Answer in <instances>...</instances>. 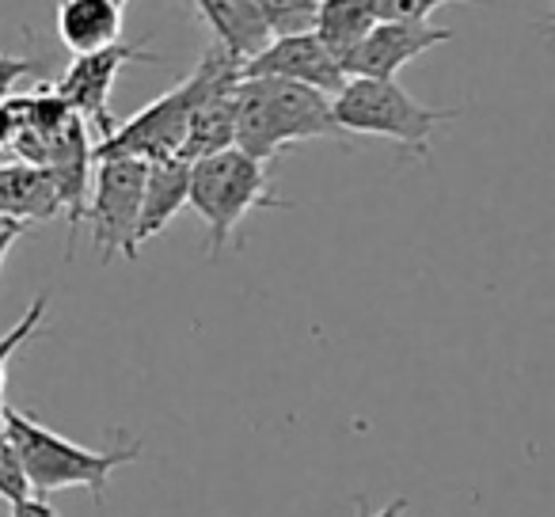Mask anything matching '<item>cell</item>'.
Instances as JSON below:
<instances>
[{
	"label": "cell",
	"mask_w": 555,
	"mask_h": 517,
	"mask_svg": "<svg viewBox=\"0 0 555 517\" xmlns=\"http://www.w3.org/2000/svg\"><path fill=\"white\" fill-rule=\"evenodd\" d=\"M312 138H339L332 95L282 77L236 80V148L270 164L289 145Z\"/></svg>",
	"instance_id": "1"
},
{
	"label": "cell",
	"mask_w": 555,
	"mask_h": 517,
	"mask_svg": "<svg viewBox=\"0 0 555 517\" xmlns=\"http://www.w3.org/2000/svg\"><path fill=\"white\" fill-rule=\"evenodd\" d=\"M0 430H4V438L20 453L31 494H54L65 491V487H85V491H92L95 506H103V499H107V483L115 476V468H122V464L141 456V438L118 441L111 449H85L77 441L54 434L50 426L35 423L20 408H9V403L0 411Z\"/></svg>",
	"instance_id": "2"
},
{
	"label": "cell",
	"mask_w": 555,
	"mask_h": 517,
	"mask_svg": "<svg viewBox=\"0 0 555 517\" xmlns=\"http://www.w3.org/2000/svg\"><path fill=\"white\" fill-rule=\"evenodd\" d=\"M186 206L202 217L209 232V255H221L232 232L255 209H289L278 194H270V164L240 153L236 145L209 153L186 168Z\"/></svg>",
	"instance_id": "3"
},
{
	"label": "cell",
	"mask_w": 555,
	"mask_h": 517,
	"mask_svg": "<svg viewBox=\"0 0 555 517\" xmlns=\"http://www.w3.org/2000/svg\"><path fill=\"white\" fill-rule=\"evenodd\" d=\"M240 65L224 54L221 47H209L202 54L198 69L191 77H183L176 88L153 100L149 107H141L130 122L115 126L107 138L95 141L92 153L95 156H138V160H168V156L179 153L183 145L186 122H191V111L214 92L224 80H236Z\"/></svg>",
	"instance_id": "4"
},
{
	"label": "cell",
	"mask_w": 555,
	"mask_h": 517,
	"mask_svg": "<svg viewBox=\"0 0 555 517\" xmlns=\"http://www.w3.org/2000/svg\"><path fill=\"white\" fill-rule=\"evenodd\" d=\"M332 118L339 133H365V138L396 141L403 153L426 160L430 138L441 122L456 118V111H434L418 103L396 77H347V85L332 95Z\"/></svg>",
	"instance_id": "5"
},
{
	"label": "cell",
	"mask_w": 555,
	"mask_h": 517,
	"mask_svg": "<svg viewBox=\"0 0 555 517\" xmlns=\"http://www.w3.org/2000/svg\"><path fill=\"white\" fill-rule=\"evenodd\" d=\"M149 160L138 156H95L92 183L80 221H92V240L103 251V263L115 255L138 259V209Z\"/></svg>",
	"instance_id": "6"
},
{
	"label": "cell",
	"mask_w": 555,
	"mask_h": 517,
	"mask_svg": "<svg viewBox=\"0 0 555 517\" xmlns=\"http://www.w3.org/2000/svg\"><path fill=\"white\" fill-rule=\"evenodd\" d=\"M130 62H160V54L145 47H126L122 39L111 42L103 50H92V54H77L69 62V69L54 80V92L69 103V111L80 118V122L92 130V138H107L115 130V115H111V92H115L118 73Z\"/></svg>",
	"instance_id": "7"
},
{
	"label": "cell",
	"mask_w": 555,
	"mask_h": 517,
	"mask_svg": "<svg viewBox=\"0 0 555 517\" xmlns=\"http://www.w3.org/2000/svg\"><path fill=\"white\" fill-rule=\"evenodd\" d=\"M453 39L449 27H434L430 20H377L354 50L343 54L347 77H396L408 62L423 57L426 50Z\"/></svg>",
	"instance_id": "8"
},
{
	"label": "cell",
	"mask_w": 555,
	"mask_h": 517,
	"mask_svg": "<svg viewBox=\"0 0 555 517\" xmlns=\"http://www.w3.org/2000/svg\"><path fill=\"white\" fill-rule=\"evenodd\" d=\"M240 77L297 80V85H309L324 95H335L343 85H347V73H343L339 57H335L312 31L270 39L259 54H251L244 65H240Z\"/></svg>",
	"instance_id": "9"
},
{
	"label": "cell",
	"mask_w": 555,
	"mask_h": 517,
	"mask_svg": "<svg viewBox=\"0 0 555 517\" xmlns=\"http://www.w3.org/2000/svg\"><path fill=\"white\" fill-rule=\"evenodd\" d=\"M194 9L214 31L217 47L236 65H244L270 42V27L262 20L259 0H194Z\"/></svg>",
	"instance_id": "10"
},
{
	"label": "cell",
	"mask_w": 555,
	"mask_h": 517,
	"mask_svg": "<svg viewBox=\"0 0 555 517\" xmlns=\"http://www.w3.org/2000/svg\"><path fill=\"white\" fill-rule=\"evenodd\" d=\"M0 214L20 224L54 221L62 214V194L42 164H0Z\"/></svg>",
	"instance_id": "11"
},
{
	"label": "cell",
	"mask_w": 555,
	"mask_h": 517,
	"mask_svg": "<svg viewBox=\"0 0 555 517\" xmlns=\"http://www.w3.org/2000/svg\"><path fill=\"white\" fill-rule=\"evenodd\" d=\"M236 80L217 85L214 92L191 111V122H186L183 145H179L176 160L194 164V160H202V156L236 145Z\"/></svg>",
	"instance_id": "12"
},
{
	"label": "cell",
	"mask_w": 555,
	"mask_h": 517,
	"mask_svg": "<svg viewBox=\"0 0 555 517\" xmlns=\"http://www.w3.org/2000/svg\"><path fill=\"white\" fill-rule=\"evenodd\" d=\"M186 168L191 164L176 160H149L145 186H141V209H138V251L153 236H160L171 221L186 209Z\"/></svg>",
	"instance_id": "13"
},
{
	"label": "cell",
	"mask_w": 555,
	"mask_h": 517,
	"mask_svg": "<svg viewBox=\"0 0 555 517\" xmlns=\"http://www.w3.org/2000/svg\"><path fill=\"white\" fill-rule=\"evenodd\" d=\"M57 39L73 54H92L122 35V9L115 0H57Z\"/></svg>",
	"instance_id": "14"
},
{
	"label": "cell",
	"mask_w": 555,
	"mask_h": 517,
	"mask_svg": "<svg viewBox=\"0 0 555 517\" xmlns=\"http://www.w3.org/2000/svg\"><path fill=\"white\" fill-rule=\"evenodd\" d=\"M377 20V0H320L312 35L343 62V54L354 50Z\"/></svg>",
	"instance_id": "15"
},
{
	"label": "cell",
	"mask_w": 555,
	"mask_h": 517,
	"mask_svg": "<svg viewBox=\"0 0 555 517\" xmlns=\"http://www.w3.org/2000/svg\"><path fill=\"white\" fill-rule=\"evenodd\" d=\"M317 4L320 0H259L262 20H267V27H270V39L312 31V24H317Z\"/></svg>",
	"instance_id": "16"
},
{
	"label": "cell",
	"mask_w": 555,
	"mask_h": 517,
	"mask_svg": "<svg viewBox=\"0 0 555 517\" xmlns=\"http://www.w3.org/2000/svg\"><path fill=\"white\" fill-rule=\"evenodd\" d=\"M47 309H50V294H39L31 305H27L24 320H20V324L12 327L9 335H0V400H4V365H9V358L20 350V342L31 339V332L42 324V316H47Z\"/></svg>",
	"instance_id": "17"
},
{
	"label": "cell",
	"mask_w": 555,
	"mask_h": 517,
	"mask_svg": "<svg viewBox=\"0 0 555 517\" xmlns=\"http://www.w3.org/2000/svg\"><path fill=\"white\" fill-rule=\"evenodd\" d=\"M31 494V483H27V471L24 464H20V453L12 449V441L4 438V430H0V499L9 502H20Z\"/></svg>",
	"instance_id": "18"
},
{
	"label": "cell",
	"mask_w": 555,
	"mask_h": 517,
	"mask_svg": "<svg viewBox=\"0 0 555 517\" xmlns=\"http://www.w3.org/2000/svg\"><path fill=\"white\" fill-rule=\"evenodd\" d=\"M441 4H453V0H377V16L380 20H430ZM483 4V0H476Z\"/></svg>",
	"instance_id": "19"
},
{
	"label": "cell",
	"mask_w": 555,
	"mask_h": 517,
	"mask_svg": "<svg viewBox=\"0 0 555 517\" xmlns=\"http://www.w3.org/2000/svg\"><path fill=\"white\" fill-rule=\"evenodd\" d=\"M24 126H27V95L0 100V153L12 148V141L24 133Z\"/></svg>",
	"instance_id": "20"
},
{
	"label": "cell",
	"mask_w": 555,
	"mask_h": 517,
	"mask_svg": "<svg viewBox=\"0 0 555 517\" xmlns=\"http://www.w3.org/2000/svg\"><path fill=\"white\" fill-rule=\"evenodd\" d=\"M35 73H39V62H31V57L0 54V100H9V95L16 92L20 80L35 77Z\"/></svg>",
	"instance_id": "21"
},
{
	"label": "cell",
	"mask_w": 555,
	"mask_h": 517,
	"mask_svg": "<svg viewBox=\"0 0 555 517\" xmlns=\"http://www.w3.org/2000/svg\"><path fill=\"white\" fill-rule=\"evenodd\" d=\"M12 517H62V514H57V506L47 494H27V499L12 502Z\"/></svg>",
	"instance_id": "22"
},
{
	"label": "cell",
	"mask_w": 555,
	"mask_h": 517,
	"mask_svg": "<svg viewBox=\"0 0 555 517\" xmlns=\"http://www.w3.org/2000/svg\"><path fill=\"white\" fill-rule=\"evenodd\" d=\"M403 514H408V499H403V494H400V499H392V502H388V506L370 509V514H358V517H403Z\"/></svg>",
	"instance_id": "23"
},
{
	"label": "cell",
	"mask_w": 555,
	"mask_h": 517,
	"mask_svg": "<svg viewBox=\"0 0 555 517\" xmlns=\"http://www.w3.org/2000/svg\"><path fill=\"white\" fill-rule=\"evenodd\" d=\"M20 236H24V232H4V236H0V267H4V259H9L12 244H16Z\"/></svg>",
	"instance_id": "24"
},
{
	"label": "cell",
	"mask_w": 555,
	"mask_h": 517,
	"mask_svg": "<svg viewBox=\"0 0 555 517\" xmlns=\"http://www.w3.org/2000/svg\"><path fill=\"white\" fill-rule=\"evenodd\" d=\"M4 232H27V224H20V221H12V217L0 214V236H4Z\"/></svg>",
	"instance_id": "25"
},
{
	"label": "cell",
	"mask_w": 555,
	"mask_h": 517,
	"mask_svg": "<svg viewBox=\"0 0 555 517\" xmlns=\"http://www.w3.org/2000/svg\"><path fill=\"white\" fill-rule=\"evenodd\" d=\"M115 4H118V9H122V4H126V0H115Z\"/></svg>",
	"instance_id": "26"
},
{
	"label": "cell",
	"mask_w": 555,
	"mask_h": 517,
	"mask_svg": "<svg viewBox=\"0 0 555 517\" xmlns=\"http://www.w3.org/2000/svg\"><path fill=\"white\" fill-rule=\"evenodd\" d=\"M0 411H4V400H0Z\"/></svg>",
	"instance_id": "27"
}]
</instances>
